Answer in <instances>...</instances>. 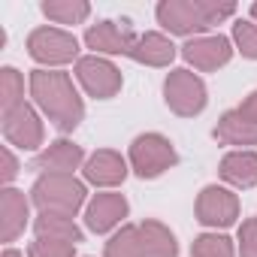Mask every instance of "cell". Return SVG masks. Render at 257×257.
I'll use <instances>...</instances> for the list:
<instances>
[{
    "instance_id": "cell-17",
    "label": "cell",
    "mask_w": 257,
    "mask_h": 257,
    "mask_svg": "<svg viewBox=\"0 0 257 257\" xmlns=\"http://www.w3.org/2000/svg\"><path fill=\"white\" fill-rule=\"evenodd\" d=\"M221 179L233 188H254L257 185V155L248 152V149H239V152H230L224 161H221Z\"/></svg>"
},
{
    "instance_id": "cell-25",
    "label": "cell",
    "mask_w": 257,
    "mask_h": 257,
    "mask_svg": "<svg viewBox=\"0 0 257 257\" xmlns=\"http://www.w3.org/2000/svg\"><path fill=\"white\" fill-rule=\"evenodd\" d=\"M233 43L239 46V52L251 61H257V25L251 22H236L233 25Z\"/></svg>"
},
{
    "instance_id": "cell-27",
    "label": "cell",
    "mask_w": 257,
    "mask_h": 257,
    "mask_svg": "<svg viewBox=\"0 0 257 257\" xmlns=\"http://www.w3.org/2000/svg\"><path fill=\"white\" fill-rule=\"evenodd\" d=\"M239 254L242 257H257V218L242 221V227H239Z\"/></svg>"
},
{
    "instance_id": "cell-30",
    "label": "cell",
    "mask_w": 257,
    "mask_h": 257,
    "mask_svg": "<svg viewBox=\"0 0 257 257\" xmlns=\"http://www.w3.org/2000/svg\"><path fill=\"white\" fill-rule=\"evenodd\" d=\"M4 257H25V254H19L16 248H7V251H4Z\"/></svg>"
},
{
    "instance_id": "cell-11",
    "label": "cell",
    "mask_w": 257,
    "mask_h": 257,
    "mask_svg": "<svg viewBox=\"0 0 257 257\" xmlns=\"http://www.w3.org/2000/svg\"><path fill=\"white\" fill-rule=\"evenodd\" d=\"M28 218H31L28 197L16 188H4V194H0V239L16 242L19 233H25Z\"/></svg>"
},
{
    "instance_id": "cell-5",
    "label": "cell",
    "mask_w": 257,
    "mask_h": 257,
    "mask_svg": "<svg viewBox=\"0 0 257 257\" xmlns=\"http://www.w3.org/2000/svg\"><path fill=\"white\" fill-rule=\"evenodd\" d=\"M164 100L182 118L200 115L206 109V85L191 70H173L164 82Z\"/></svg>"
},
{
    "instance_id": "cell-29",
    "label": "cell",
    "mask_w": 257,
    "mask_h": 257,
    "mask_svg": "<svg viewBox=\"0 0 257 257\" xmlns=\"http://www.w3.org/2000/svg\"><path fill=\"white\" fill-rule=\"evenodd\" d=\"M0 158H4V173H0V176H4V182L10 185V182L19 176V161L13 158V152H10V149H4V152H0Z\"/></svg>"
},
{
    "instance_id": "cell-21",
    "label": "cell",
    "mask_w": 257,
    "mask_h": 257,
    "mask_svg": "<svg viewBox=\"0 0 257 257\" xmlns=\"http://www.w3.org/2000/svg\"><path fill=\"white\" fill-rule=\"evenodd\" d=\"M43 13L52 22H58V25H79V22L88 19L91 7L85 4V0H46Z\"/></svg>"
},
{
    "instance_id": "cell-24",
    "label": "cell",
    "mask_w": 257,
    "mask_h": 257,
    "mask_svg": "<svg viewBox=\"0 0 257 257\" xmlns=\"http://www.w3.org/2000/svg\"><path fill=\"white\" fill-rule=\"evenodd\" d=\"M191 257H233V242L218 233H203L194 239Z\"/></svg>"
},
{
    "instance_id": "cell-3",
    "label": "cell",
    "mask_w": 257,
    "mask_h": 257,
    "mask_svg": "<svg viewBox=\"0 0 257 257\" xmlns=\"http://www.w3.org/2000/svg\"><path fill=\"white\" fill-rule=\"evenodd\" d=\"M31 200L40 206V212L55 215H76L85 203V185L73 176H40L31 188Z\"/></svg>"
},
{
    "instance_id": "cell-18",
    "label": "cell",
    "mask_w": 257,
    "mask_h": 257,
    "mask_svg": "<svg viewBox=\"0 0 257 257\" xmlns=\"http://www.w3.org/2000/svg\"><path fill=\"white\" fill-rule=\"evenodd\" d=\"M215 140L224 146H257V124L245 121L236 109L224 112L215 127Z\"/></svg>"
},
{
    "instance_id": "cell-20",
    "label": "cell",
    "mask_w": 257,
    "mask_h": 257,
    "mask_svg": "<svg viewBox=\"0 0 257 257\" xmlns=\"http://www.w3.org/2000/svg\"><path fill=\"white\" fill-rule=\"evenodd\" d=\"M140 236H143V254L146 257H176L179 254L176 236L161 221H143L140 224Z\"/></svg>"
},
{
    "instance_id": "cell-12",
    "label": "cell",
    "mask_w": 257,
    "mask_h": 257,
    "mask_svg": "<svg viewBox=\"0 0 257 257\" xmlns=\"http://www.w3.org/2000/svg\"><path fill=\"white\" fill-rule=\"evenodd\" d=\"M82 161H85V152H82L76 143L58 140V143H52L46 152L37 155L34 167L43 170V176H70Z\"/></svg>"
},
{
    "instance_id": "cell-13",
    "label": "cell",
    "mask_w": 257,
    "mask_h": 257,
    "mask_svg": "<svg viewBox=\"0 0 257 257\" xmlns=\"http://www.w3.org/2000/svg\"><path fill=\"white\" fill-rule=\"evenodd\" d=\"M85 179L97 188H112V185H121L127 179V164L118 152H94L88 161H85Z\"/></svg>"
},
{
    "instance_id": "cell-6",
    "label": "cell",
    "mask_w": 257,
    "mask_h": 257,
    "mask_svg": "<svg viewBox=\"0 0 257 257\" xmlns=\"http://www.w3.org/2000/svg\"><path fill=\"white\" fill-rule=\"evenodd\" d=\"M28 52L34 61L46 64V67H61L70 64L79 55V43L73 34L58 31V28H37L28 37Z\"/></svg>"
},
{
    "instance_id": "cell-19",
    "label": "cell",
    "mask_w": 257,
    "mask_h": 257,
    "mask_svg": "<svg viewBox=\"0 0 257 257\" xmlns=\"http://www.w3.org/2000/svg\"><path fill=\"white\" fill-rule=\"evenodd\" d=\"M34 230H37V239H55V242H70V245L82 242V230L76 227L70 215L40 212V218L34 221Z\"/></svg>"
},
{
    "instance_id": "cell-16",
    "label": "cell",
    "mask_w": 257,
    "mask_h": 257,
    "mask_svg": "<svg viewBox=\"0 0 257 257\" xmlns=\"http://www.w3.org/2000/svg\"><path fill=\"white\" fill-rule=\"evenodd\" d=\"M140 64H149V67H170V61L176 58V46L164 37V34H140L131 46V55Z\"/></svg>"
},
{
    "instance_id": "cell-8",
    "label": "cell",
    "mask_w": 257,
    "mask_h": 257,
    "mask_svg": "<svg viewBox=\"0 0 257 257\" xmlns=\"http://www.w3.org/2000/svg\"><path fill=\"white\" fill-rule=\"evenodd\" d=\"M4 137L10 146L34 152L43 146V121L28 103H22V106L4 112Z\"/></svg>"
},
{
    "instance_id": "cell-23",
    "label": "cell",
    "mask_w": 257,
    "mask_h": 257,
    "mask_svg": "<svg viewBox=\"0 0 257 257\" xmlns=\"http://www.w3.org/2000/svg\"><path fill=\"white\" fill-rule=\"evenodd\" d=\"M22 97H25V82H22L19 70L4 67V70H0V103H4V112L22 106L25 103Z\"/></svg>"
},
{
    "instance_id": "cell-14",
    "label": "cell",
    "mask_w": 257,
    "mask_h": 257,
    "mask_svg": "<svg viewBox=\"0 0 257 257\" xmlns=\"http://www.w3.org/2000/svg\"><path fill=\"white\" fill-rule=\"evenodd\" d=\"M121 218H127V200L121 194H97L85 212V224L91 233H106Z\"/></svg>"
},
{
    "instance_id": "cell-22",
    "label": "cell",
    "mask_w": 257,
    "mask_h": 257,
    "mask_svg": "<svg viewBox=\"0 0 257 257\" xmlns=\"http://www.w3.org/2000/svg\"><path fill=\"white\" fill-rule=\"evenodd\" d=\"M106 257H146V254H143L140 227H134V224L121 227V230L106 242Z\"/></svg>"
},
{
    "instance_id": "cell-7",
    "label": "cell",
    "mask_w": 257,
    "mask_h": 257,
    "mask_svg": "<svg viewBox=\"0 0 257 257\" xmlns=\"http://www.w3.org/2000/svg\"><path fill=\"white\" fill-rule=\"evenodd\" d=\"M76 76H79L82 88L97 100H109L121 91V70L106 58H97V55L79 58L76 61Z\"/></svg>"
},
{
    "instance_id": "cell-1",
    "label": "cell",
    "mask_w": 257,
    "mask_h": 257,
    "mask_svg": "<svg viewBox=\"0 0 257 257\" xmlns=\"http://www.w3.org/2000/svg\"><path fill=\"white\" fill-rule=\"evenodd\" d=\"M31 94L37 100V106L43 109V115L58 127L61 134H70L79 127L85 106L82 97L73 88V79L67 73L58 70H34L31 73Z\"/></svg>"
},
{
    "instance_id": "cell-15",
    "label": "cell",
    "mask_w": 257,
    "mask_h": 257,
    "mask_svg": "<svg viewBox=\"0 0 257 257\" xmlns=\"http://www.w3.org/2000/svg\"><path fill=\"white\" fill-rule=\"evenodd\" d=\"M134 34L127 28H118L115 22H100L94 28H88L85 34V43L88 49L94 52H106V55H131V46H134Z\"/></svg>"
},
{
    "instance_id": "cell-28",
    "label": "cell",
    "mask_w": 257,
    "mask_h": 257,
    "mask_svg": "<svg viewBox=\"0 0 257 257\" xmlns=\"http://www.w3.org/2000/svg\"><path fill=\"white\" fill-rule=\"evenodd\" d=\"M245 121H251V124H257V91H251L245 100H242V106L236 109Z\"/></svg>"
},
{
    "instance_id": "cell-9",
    "label": "cell",
    "mask_w": 257,
    "mask_h": 257,
    "mask_svg": "<svg viewBox=\"0 0 257 257\" xmlns=\"http://www.w3.org/2000/svg\"><path fill=\"white\" fill-rule=\"evenodd\" d=\"M239 218V200L233 191L209 185L197 197V221L206 227H230Z\"/></svg>"
},
{
    "instance_id": "cell-31",
    "label": "cell",
    "mask_w": 257,
    "mask_h": 257,
    "mask_svg": "<svg viewBox=\"0 0 257 257\" xmlns=\"http://www.w3.org/2000/svg\"><path fill=\"white\" fill-rule=\"evenodd\" d=\"M251 16H254V19H257V4H251Z\"/></svg>"
},
{
    "instance_id": "cell-2",
    "label": "cell",
    "mask_w": 257,
    "mask_h": 257,
    "mask_svg": "<svg viewBox=\"0 0 257 257\" xmlns=\"http://www.w3.org/2000/svg\"><path fill=\"white\" fill-rule=\"evenodd\" d=\"M233 13V4H212V0H164V4H158V22L179 37L203 34L212 25L230 19Z\"/></svg>"
},
{
    "instance_id": "cell-26",
    "label": "cell",
    "mask_w": 257,
    "mask_h": 257,
    "mask_svg": "<svg viewBox=\"0 0 257 257\" xmlns=\"http://www.w3.org/2000/svg\"><path fill=\"white\" fill-rule=\"evenodd\" d=\"M28 257H76V245L55 242V239H37V242H31Z\"/></svg>"
},
{
    "instance_id": "cell-10",
    "label": "cell",
    "mask_w": 257,
    "mask_h": 257,
    "mask_svg": "<svg viewBox=\"0 0 257 257\" xmlns=\"http://www.w3.org/2000/svg\"><path fill=\"white\" fill-rule=\"evenodd\" d=\"M182 55H185L188 64H194L197 70L209 73V70L224 67L233 58V49H230L227 37H197V40H188L182 46Z\"/></svg>"
},
{
    "instance_id": "cell-4",
    "label": "cell",
    "mask_w": 257,
    "mask_h": 257,
    "mask_svg": "<svg viewBox=\"0 0 257 257\" xmlns=\"http://www.w3.org/2000/svg\"><path fill=\"white\" fill-rule=\"evenodd\" d=\"M176 161H179V155H176L173 143L161 134H143L131 146V167L137 170L140 179H158L161 173L176 167Z\"/></svg>"
}]
</instances>
